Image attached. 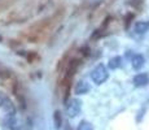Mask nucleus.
Listing matches in <instances>:
<instances>
[{"label": "nucleus", "mask_w": 149, "mask_h": 130, "mask_svg": "<svg viewBox=\"0 0 149 130\" xmlns=\"http://www.w3.org/2000/svg\"><path fill=\"white\" fill-rule=\"evenodd\" d=\"M64 17V9L57 11L54 14H52L51 17L42 20V21L36 22L35 25H33L29 30H26L25 37L33 43H38L40 40L45 39L47 35L53 30V27L58 24Z\"/></svg>", "instance_id": "1"}, {"label": "nucleus", "mask_w": 149, "mask_h": 130, "mask_svg": "<svg viewBox=\"0 0 149 130\" xmlns=\"http://www.w3.org/2000/svg\"><path fill=\"white\" fill-rule=\"evenodd\" d=\"M91 78L93 79V82H95V83H97V85H101L102 82H105V81H107L108 70L105 69L104 65H97L96 68L92 70Z\"/></svg>", "instance_id": "2"}, {"label": "nucleus", "mask_w": 149, "mask_h": 130, "mask_svg": "<svg viewBox=\"0 0 149 130\" xmlns=\"http://www.w3.org/2000/svg\"><path fill=\"white\" fill-rule=\"evenodd\" d=\"M81 111V102L75 99H71L69 100L68 104H66V112H68V116L70 117H75Z\"/></svg>", "instance_id": "3"}, {"label": "nucleus", "mask_w": 149, "mask_h": 130, "mask_svg": "<svg viewBox=\"0 0 149 130\" xmlns=\"http://www.w3.org/2000/svg\"><path fill=\"white\" fill-rule=\"evenodd\" d=\"M5 124H7V126H8V129H9V130H19V129H21L19 121L17 120L16 115L7 116V118H5Z\"/></svg>", "instance_id": "4"}, {"label": "nucleus", "mask_w": 149, "mask_h": 130, "mask_svg": "<svg viewBox=\"0 0 149 130\" xmlns=\"http://www.w3.org/2000/svg\"><path fill=\"white\" fill-rule=\"evenodd\" d=\"M3 108H4L5 113H7V116H12V115H16V107H14V104L10 102L8 98H5L4 102H3Z\"/></svg>", "instance_id": "5"}, {"label": "nucleus", "mask_w": 149, "mask_h": 130, "mask_svg": "<svg viewBox=\"0 0 149 130\" xmlns=\"http://www.w3.org/2000/svg\"><path fill=\"white\" fill-rule=\"evenodd\" d=\"M148 82H149V77L145 73L137 74V76H135V78H134V83H135V86H145Z\"/></svg>", "instance_id": "6"}, {"label": "nucleus", "mask_w": 149, "mask_h": 130, "mask_svg": "<svg viewBox=\"0 0 149 130\" xmlns=\"http://www.w3.org/2000/svg\"><path fill=\"white\" fill-rule=\"evenodd\" d=\"M149 30V21H140L135 25V31L137 34H144Z\"/></svg>", "instance_id": "7"}, {"label": "nucleus", "mask_w": 149, "mask_h": 130, "mask_svg": "<svg viewBox=\"0 0 149 130\" xmlns=\"http://www.w3.org/2000/svg\"><path fill=\"white\" fill-rule=\"evenodd\" d=\"M88 90H90V86H88V83L84 82V81H81V82L77 85V87H75L77 94H86Z\"/></svg>", "instance_id": "8"}, {"label": "nucleus", "mask_w": 149, "mask_h": 130, "mask_svg": "<svg viewBox=\"0 0 149 130\" xmlns=\"http://www.w3.org/2000/svg\"><path fill=\"white\" fill-rule=\"evenodd\" d=\"M143 65H144V57H143L141 55H135L132 59V66L135 69H139V68H141Z\"/></svg>", "instance_id": "9"}, {"label": "nucleus", "mask_w": 149, "mask_h": 130, "mask_svg": "<svg viewBox=\"0 0 149 130\" xmlns=\"http://www.w3.org/2000/svg\"><path fill=\"white\" fill-rule=\"evenodd\" d=\"M53 121H54V128L58 129L61 128V124H62V117H61V113H60L58 111L54 112L53 115Z\"/></svg>", "instance_id": "10"}, {"label": "nucleus", "mask_w": 149, "mask_h": 130, "mask_svg": "<svg viewBox=\"0 0 149 130\" xmlns=\"http://www.w3.org/2000/svg\"><path fill=\"white\" fill-rule=\"evenodd\" d=\"M78 130H93V128L91 126V124L86 122V121H82L81 125L78 126Z\"/></svg>", "instance_id": "11"}, {"label": "nucleus", "mask_w": 149, "mask_h": 130, "mask_svg": "<svg viewBox=\"0 0 149 130\" xmlns=\"http://www.w3.org/2000/svg\"><path fill=\"white\" fill-rule=\"evenodd\" d=\"M119 61H121V59H119V57H114V59H111L110 61H109V63H110V68H113V69L118 68V66L121 65V63H119Z\"/></svg>", "instance_id": "12"}, {"label": "nucleus", "mask_w": 149, "mask_h": 130, "mask_svg": "<svg viewBox=\"0 0 149 130\" xmlns=\"http://www.w3.org/2000/svg\"><path fill=\"white\" fill-rule=\"evenodd\" d=\"M4 99H5V96L1 94V92H0V107L3 105V102H4Z\"/></svg>", "instance_id": "13"}]
</instances>
